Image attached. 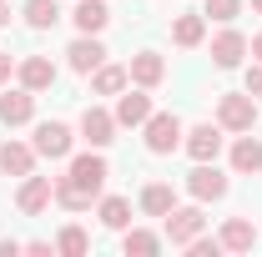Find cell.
<instances>
[{
	"instance_id": "f1b7e54d",
	"label": "cell",
	"mask_w": 262,
	"mask_h": 257,
	"mask_svg": "<svg viewBox=\"0 0 262 257\" xmlns=\"http://www.w3.org/2000/svg\"><path fill=\"white\" fill-rule=\"evenodd\" d=\"M10 66H15V61H10V51H0V81L10 76Z\"/></svg>"
},
{
	"instance_id": "d6986e66",
	"label": "cell",
	"mask_w": 262,
	"mask_h": 257,
	"mask_svg": "<svg viewBox=\"0 0 262 257\" xmlns=\"http://www.w3.org/2000/svg\"><path fill=\"white\" fill-rule=\"evenodd\" d=\"M232 166L237 172H252V177L262 172V141L257 136H237L232 141Z\"/></svg>"
},
{
	"instance_id": "7c38bea8",
	"label": "cell",
	"mask_w": 262,
	"mask_h": 257,
	"mask_svg": "<svg viewBox=\"0 0 262 257\" xmlns=\"http://www.w3.org/2000/svg\"><path fill=\"white\" fill-rule=\"evenodd\" d=\"M71 20H76V31H81V35H96V31H106L111 10H106V0H76Z\"/></svg>"
},
{
	"instance_id": "44dd1931",
	"label": "cell",
	"mask_w": 262,
	"mask_h": 257,
	"mask_svg": "<svg viewBox=\"0 0 262 257\" xmlns=\"http://www.w3.org/2000/svg\"><path fill=\"white\" fill-rule=\"evenodd\" d=\"M101 222L111 227V232H126V222H131V202H126V197H101Z\"/></svg>"
},
{
	"instance_id": "83f0119b",
	"label": "cell",
	"mask_w": 262,
	"mask_h": 257,
	"mask_svg": "<svg viewBox=\"0 0 262 257\" xmlns=\"http://www.w3.org/2000/svg\"><path fill=\"white\" fill-rule=\"evenodd\" d=\"M247 91H252V96H262V66H252V71H247Z\"/></svg>"
},
{
	"instance_id": "8992f818",
	"label": "cell",
	"mask_w": 262,
	"mask_h": 257,
	"mask_svg": "<svg viewBox=\"0 0 262 257\" xmlns=\"http://www.w3.org/2000/svg\"><path fill=\"white\" fill-rule=\"evenodd\" d=\"M187 192H192L196 202H222V197H227V177H222L212 161H196V172L187 177Z\"/></svg>"
},
{
	"instance_id": "6da1fadb",
	"label": "cell",
	"mask_w": 262,
	"mask_h": 257,
	"mask_svg": "<svg viewBox=\"0 0 262 257\" xmlns=\"http://www.w3.org/2000/svg\"><path fill=\"white\" fill-rule=\"evenodd\" d=\"M106 161L101 157H71V166H66V177H56V202H61L66 212H86L91 202L101 197V187H106Z\"/></svg>"
},
{
	"instance_id": "9c48e42d",
	"label": "cell",
	"mask_w": 262,
	"mask_h": 257,
	"mask_svg": "<svg viewBox=\"0 0 262 257\" xmlns=\"http://www.w3.org/2000/svg\"><path fill=\"white\" fill-rule=\"evenodd\" d=\"M217 152H222V126L202 121V126L187 131V157L192 161H217Z\"/></svg>"
},
{
	"instance_id": "ba28073f",
	"label": "cell",
	"mask_w": 262,
	"mask_h": 257,
	"mask_svg": "<svg viewBox=\"0 0 262 257\" xmlns=\"http://www.w3.org/2000/svg\"><path fill=\"white\" fill-rule=\"evenodd\" d=\"M81 136H86L91 146H111V141H116V116L101 111V106H86V111H81Z\"/></svg>"
},
{
	"instance_id": "2e32d148",
	"label": "cell",
	"mask_w": 262,
	"mask_h": 257,
	"mask_svg": "<svg viewBox=\"0 0 262 257\" xmlns=\"http://www.w3.org/2000/svg\"><path fill=\"white\" fill-rule=\"evenodd\" d=\"M20 86H26V91L56 86V66L46 61V56H26V61H20Z\"/></svg>"
},
{
	"instance_id": "52a82bcc",
	"label": "cell",
	"mask_w": 262,
	"mask_h": 257,
	"mask_svg": "<svg viewBox=\"0 0 262 257\" xmlns=\"http://www.w3.org/2000/svg\"><path fill=\"white\" fill-rule=\"evenodd\" d=\"M51 197H56V182H51V177H26L20 192H15V207H20L26 217H35V212L51 207Z\"/></svg>"
},
{
	"instance_id": "9a60e30c",
	"label": "cell",
	"mask_w": 262,
	"mask_h": 257,
	"mask_svg": "<svg viewBox=\"0 0 262 257\" xmlns=\"http://www.w3.org/2000/svg\"><path fill=\"white\" fill-rule=\"evenodd\" d=\"M111 116H116V126H141V121L151 116V96H146V91H131V96L116 101Z\"/></svg>"
},
{
	"instance_id": "f546056e",
	"label": "cell",
	"mask_w": 262,
	"mask_h": 257,
	"mask_svg": "<svg viewBox=\"0 0 262 257\" xmlns=\"http://www.w3.org/2000/svg\"><path fill=\"white\" fill-rule=\"evenodd\" d=\"M0 26H10V0H0Z\"/></svg>"
},
{
	"instance_id": "5bb4252c",
	"label": "cell",
	"mask_w": 262,
	"mask_h": 257,
	"mask_svg": "<svg viewBox=\"0 0 262 257\" xmlns=\"http://www.w3.org/2000/svg\"><path fill=\"white\" fill-rule=\"evenodd\" d=\"M242 56H247V35H242V31H222L217 40H212V61L222 66V71H232Z\"/></svg>"
},
{
	"instance_id": "5b68a950",
	"label": "cell",
	"mask_w": 262,
	"mask_h": 257,
	"mask_svg": "<svg viewBox=\"0 0 262 257\" xmlns=\"http://www.w3.org/2000/svg\"><path fill=\"white\" fill-rule=\"evenodd\" d=\"M71 126L66 121H40L35 126V157H51V161H61V157H71Z\"/></svg>"
},
{
	"instance_id": "e0dca14e",
	"label": "cell",
	"mask_w": 262,
	"mask_h": 257,
	"mask_svg": "<svg viewBox=\"0 0 262 257\" xmlns=\"http://www.w3.org/2000/svg\"><path fill=\"white\" fill-rule=\"evenodd\" d=\"M252 242H257V227L247 222V217H232V222L222 227V247H227V252H252Z\"/></svg>"
},
{
	"instance_id": "7a4b0ae2",
	"label": "cell",
	"mask_w": 262,
	"mask_h": 257,
	"mask_svg": "<svg viewBox=\"0 0 262 257\" xmlns=\"http://www.w3.org/2000/svg\"><path fill=\"white\" fill-rule=\"evenodd\" d=\"M217 126L222 131H252L257 126V96H222L217 101Z\"/></svg>"
},
{
	"instance_id": "4fadbf2b",
	"label": "cell",
	"mask_w": 262,
	"mask_h": 257,
	"mask_svg": "<svg viewBox=\"0 0 262 257\" xmlns=\"http://www.w3.org/2000/svg\"><path fill=\"white\" fill-rule=\"evenodd\" d=\"M126 76L136 81V86H162V76H166V61L157 56V51H141V56H131Z\"/></svg>"
},
{
	"instance_id": "d4e9b609",
	"label": "cell",
	"mask_w": 262,
	"mask_h": 257,
	"mask_svg": "<svg viewBox=\"0 0 262 257\" xmlns=\"http://www.w3.org/2000/svg\"><path fill=\"white\" fill-rule=\"evenodd\" d=\"M126 81H131V76L121 71V66H96V91H101V96H116Z\"/></svg>"
},
{
	"instance_id": "cb8c5ba5",
	"label": "cell",
	"mask_w": 262,
	"mask_h": 257,
	"mask_svg": "<svg viewBox=\"0 0 262 257\" xmlns=\"http://www.w3.org/2000/svg\"><path fill=\"white\" fill-rule=\"evenodd\" d=\"M202 31H207L202 15H182V20L171 26V40H177V46H202Z\"/></svg>"
},
{
	"instance_id": "7402d4cb",
	"label": "cell",
	"mask_w": 262,
	"mask_h": 257,
	"mask_svg": "<svg viewBox=\"0 0 262 257\" xmlns=\"http://www.w3.org/2000/svg\"><path fill=\"white\" fill-rule=\"evenodd\" d=\"M26 20H31L35 31H51L61 20V5L56 0H26Z\"/></svg>"
},
{
	"instance_id": "484cf974",
	"label": "cell",
	"mask_w": 262,
	"mask_h": 257,
	"mask_svg": "<svg viewBox=\"0 0 262 257\" xmlns=\"http://www.w3.org/2000/svg\"><path fill=\"white\" fill-rule=\"evenodd\" d=\"M86 247H91V242H86V232H81V227H66L61 237H56V252H66V257H81Z\"/></svg>"
},
{
	"instance_id": "4dcf8cb0",
	"label": "cell",
	"mask_w": 262,
	"mask_h": 257,
	"mask_svg": "<svg viewBox=\"0 0 262 257\" xmlns=\"http://www.w3.org/2000/svg\"><path fill=\"white\" fill-rule=\"evenodd\" d=\"M247 51H252V56L262 61V35H252V46H247Z\"/></svg>"
},
{
	"instance_id": "ffe728a7",
	"label": "cell",
	"mask_w": 262,
	"mask_h": 257,
	"mask_svg": "<svg viewBox=\"0 0 262 257\" xmlns=\"http://www.w3.org/2000/svg\"><path fill=\"white\" fill-rule=\"evenodd\" d=\"M171 207H177V192H171L166 182H151V187L141 192V212H146V217H166Z\"/></svg>"
},
{
	"instance_id": "4316f807",
	"label": "cell",
	"mask_w": 262,
	"mask_h": 257,
	"mask_svg": "<svg viewBox=\"0 0 262 257\" xmlns=\"http://www.w3.org/2000/svg\"><path fill=\"white\" fill-rule=\"evenodd\" d=\"M237 10H242V0H207L202 15H212V20H237Z\"/></svg>"
},
{
	"instance_id": "277c9868",
	"label": "cell",
	"mask_w": 262,
	"mask_h": 257,
	"mask_svg": "<svg viewBox=\"0 0 262 257\" xmlns=\"http://www.w3.org/2000/svg\"><path fill=\"white\" fill-rule=\"evenodd\" d=\"M162 222H166V242H171V247H187L196 232L207 227V217H202V207H171Z\"/></svg>"
},
{
	"instance_id": "1f68e13d",
	"label": "cell",
	"mask_w": 262,
	"mask_h": 257,
	"mask_svg": "<svg viewBox=\"0 0 262 257\" xmlns=\"http://www.w3.org/2000/svg\"><path fill=\"white\" fill-rule=\"evenodd\" d=\"M252 5H257V10H262V0H252Z\"/></svg>"
},
{
	"instance_id": "8fae6325",
	"label": "cell",
	"mask_w": 262,
	"mask_h": 257,
	"mask_svg": "<svg viewBox=\"0 0 262 257\" xmlns=\"http://www.w3.org/2000/svg\"><path fill=\"white\" fill-rule=\"evenodd\" d=\"M31 116H35V91L20 86V91H5V96H0V121H5V126H26Z\"/></svg>"
},
{
	"instance_id": "603a6c76",
	"label": "cell",
	"mask_w": 262,
	"mask_h": 257,
	"mask_svg": "<svg viewBox=\"0 0 262 257\" xmlns=\"http://www.w3.org/2000/svg\"><path fill=\"white\" fill-rule=\"evenodd\" d=\"M121 247H126V257H131V252H136V257H151V252H162V237H157V232L131 227L126 237H121Z\"/></svg>"
},
{
	"instance_id": "ac0fdd59",
	"label": "cell",
	"mask_w": 262,
	"mask_h": 257,
	"mask_svg": "<svg viewBox=\"0 0 262 257\" xmlns=\"http://www.w3.org/2000/svg\"><path fill=\"white\" fill-rule=\"evenodd\" d=\"M0 166H5L10 177H31V166H35V146L5 141V146H0Z\"/></svg>"
},
{
	"instance_id": "30bf717a",
	"label": "cell",
	"mask_w": 262,
	"mask_h": 257,
	"mask_svg": "<svg viewBox=\"0 0 262 257\" xmlns=\"http://www.w3.org/2000/svg\"><path fill=\"white\" fill-rule=\"evenodd\" d=\"M71 71H81V76H91L96 66H106V46H101L96 35H81V40H71Z\"/></svg>"
},
{
	"instance_id": "3957f363",
	"label": "cell",
	"mask_w": 262,
	"mask_h": 257,
	"mask_svg": "<svg viewBox=\"0 0 262 257\" xmlns=\"http://www.w3.org/2000/svg\"><path fill=\"white\" fill-rule=\"evenodd\" d=\"M177 146H182V121H177L171 111L146 116V152H151V157H166V152H177Z\"/></svg>"
}]
</instances>
